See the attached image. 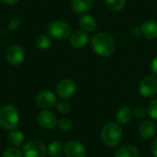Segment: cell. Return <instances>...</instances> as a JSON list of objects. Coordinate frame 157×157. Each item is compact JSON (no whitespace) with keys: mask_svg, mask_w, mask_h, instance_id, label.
I'll return each instance as SVG.
<instances>
[{"mask_svg":"<svg viewBox=\"0 0 157 157\" xmlns=\"http://www.w3.org/2000/svg\"><path fill=\"white\" fill-rule=\"evenodd\" d=\"M20 24H21V18L19 17L16 16V17H12L11 20L9 21V23H8V29L10 31H15V30H17L19 28Z\"/></svg>","mask_w":157,"mask_h":157,"instance_id":"27","label":"cell"},{"mask_svg":"<svg viewBox=\"0 0 157 157\" xmlns=\"http://www.w3.org/2000/svg\"><path fill=\"white\" fill-rule=\"evenodd\" d=\"M3 157H23V154L17 147L12 146L4 152Z\"/></svg>","mask_w":157,"mask_h":157,"instance_id":"26","label":"cell"},{"mask_svg":"<svg viewBox=\"0 0 157 157\" xmlns=\"http://www.w3.org/2000/svg\"><path fill=\"white\" fill-rule=\"evenodd\" d=\"M19 0H0V2H2L3 4L6 5V6H12L15 5L18 2Z\"/></svg>","mask_w":157,"mask_h":157,"instance_id":"32","label":"cell"},{"mask_svg":"<svg viewBox=\"0 0 157 157\" xmlns=\"http://www.w3.org/2000/svg\"><path fill=\"white\" fill-rule=\"evenodd\" d=\"M46 153L47 149L44 144L37 140L28 142L24 145L22 151L24 157H44Z\"/></svg>","mask_w":157,"mask_h":157,"instance_id":"7","label":"cell"},{"mask_svg":"<svg viewBox=\"0 0 157 157\" xmlns=\"http://www.w3.org/2000/svg\"><path fill=\"white\" fill-rule=\"evenodd\" d=\"M36 104L42 109H49L57 103V96L50 90H42L38 93L35 98Z\"/></svg>","mask_w":157,"mask_h":157,"instance_id":"9","label":"cell"},{"mask_svg":"<svg viewBox=\"0 0 157 157\" xmlns=\"http://www.w3.org/2000/svg\"><path fill=\"white\" fill-rule=\"evenodd\" d=\"M52 45V38L48 34H40L35 40V46L39 50H47Z\"/></svg>","mask_w":157,"mask_h":157,"instance_id":"21","label":"cell"},{"mask_svg":"<svg viewBox=\"0 0 157 157\" xmlns=\"http://www.w3.org/2000/svg\"><path fill=\"white\" fill-rule=\"evenodd\" d=\"M147 114L152 120H157V98L151 101L148 105Z\"/></svg>","mask_w":157,"mask_h":157,"instance_id":"25","label":"cell"},{"mask_svg":"<svg viewBox=\"0 0 157 157\" xmlns=\"http://www.w3.org/2000/svg\"><path fill=\"white\" fill-rule=\"evenodd\" d=\"M5 58L10 65L17 66V65L21 64L25 60L24 49L17 44L10 45L6 50Z\"/></svg>","mask_w":157,"mask_h":157,"instance_id":"6","label":"cell"},{"mask_svg":"<svg viewBox=\"0 0 157 157\" xmlns=\"http://www.w3.org/2000/svg\"><path fill=\"white\" fill-rule=\"evenodd\" d=\"M91 46L96 54L101 57H109L115 51V40L110 34L99 32L92 37Z\"/></svg>","mask_w":157,"mask_h":157,"instance_id":"1","label":"cell"},{"mask_svg":"<svg viewBox=\"0 0 157 157\" xmlns=\"http://www.w3.org/2000/svg\"><path fill=\"white\" fill-rule=\"evenodd\" d=\"M132 117H133V111L132 110V109L128 106H124L118 109V111L116 112L115 119L117 123H119L121 126L130 123Z\"/></svg>","mask_w":157,"mask_h":157,"instance_id":"14","label":"cell"},{"mask_svg":"<svg viewBox=\"0 0 157 157\" xmlns=\"http://www.w3.org/2000/svg\"><path fill=\"white\" fill-rule=\"evenodd\" d=\"M106 6L113 10V11H120L124 8L126 5V0H104Z\"/></svg>","mask_w":157,"mask_h":157,"instance_id":"22","label":"cell"},{"mask_svg":"<svg viewBox=\"0 0 157 157\" xmlns=\"http://www.w3.org/2000/svg\"><path fill=\"white\" fill-rule=\"evenodd\" d=\"M151 153L154 157H157V138L155 139V141L153 142L152 145H151Z\"/></svg>","mask_w":157,"mask_h":157,"instance_id":"29","label":"cell"},{"mask_svg":"<svg viewBox=\"0 0 157 157\" xmlns=\"http://www.w3.org/2000/svg\"><path fill=\"white\" fill-rule=\"evenodd\" d=\"M38 122L45 130H53L57 126L58 121L52 111L43 109L38 115Z\"/></svg>","mask_w":157,"mask_h":157,"instance_id":"11","label":"cell"},{"mask_svg":"<svg viewBox=\"0 0 157 157\" xmlns=\"http://www.w3.org/2000/svg\"><path fill=\"white\" fill-rule=\"evenodd\" d=\"M139 92L145 98H152L157 95V76L147 75L139 85Z\"/></svg>","mask_w":157,"mask_h":157,"instance_id":"5","label":"cell"},{"mask_svg":"<svg viewBox=\"0 0 157 157\" xmlns=\"http://www.w3.org/2000/svg\"><path fill=\"white\" fill-rule=\"evenodd\" d=\"M142 35L148 40H155L157 39V22L155 20H147L145 21L142 27Z\"/></svg>","mask_w":157,"mask_h":157,"instance_id":"15","label":"cell"},{"mask_svg":"<svg viewBox=\"0 0 157 157\" xmlns=\"http://www.w3.org/2000/svg\"><path fill=\"white\" fill-rule=\"evenodd\" d=\"M63 153L66 157H86V149L82 143L76 140L68 141L63 146Z\"/></svg>","mask_w":157,"mask_h":157,"instance_id":"10","label":"cell"},{"mask_svg":"<svg viewBox=\"0 0 157 157\" xmlns=\"http://www.w3.org/2000/svg\"><path fill=\"white\" fill-rule=\"evenodd\" d=\"M76 91V84L72 78H64L56 86V95L62 99H68Z\"/></svg>","mask_w":157,"mask_h":157,"instance_id":"8","label":"cell"},{"mask_svg":"<svg viewBox=\"0 0 157 157\" xmlns=\"http://www.w3.org/2000/svg\"><path fill=\"white\" fill-rule=\"evenodd\" d=\"M132 35L136 38H139L142 36V30H141V28H138V27H135L133 28L132 29Z\"/></svg>","mask_w":157,"mask_h":157,"instance_id":"31","label":"cell"},{"mask_svg":"<svg viewBox=\"0 0 157 157\" xmlns=\"http://www.w3.org/2000/svg\"><path fill=\"white\" fill-rule=\"evenodd\" d=\"M55 106H56V109L62 114H67L71 110V106H70L69 102H67L65 99L57 101Z\"/></svg>","mask_w":157,"mask_h":157,"instance_id":"24","label":"cell"},{"mask_svg":"<svg viewBox=\"0 0 157 157\" xmlns=\"http://www.w3.org/2000/svg\"><path fill=\"white\" fill-rule=\"evenodd\" d=\"M8 142L14 147H18L24 143V134L18 130H11L8 133Z\"/></svg>","mask_w":157,"mask_h":157,"instance_id":"19","label":"cell"},{"mask_svg":"<svg viewBox=\"0 0 157 157\" xmlns=\"http://www.w3.org/2000/svg\"><path fill=\"white\" fill-rule=\"evenodd\" d=\"M47 32L52 39L57 40H64L70 38L72 29L67 22L57 19L52 21L49 24L47 28Z\"/></svg>","mask_w":157,"mask_h":157,"instance_id":"4","label":"cell"},{"mask_svg":"<svg viewBox=\"0 0 157 157\" xmlns=\"http://www.w3.org/2000/svg\"><path fill=\"white\" fill-rule=\"evenodd\" d=\"M57 126H58L59 130L62 132H69L73 127V122L70 119L63 118L58 121Z\"/></svg>","mask_w":157,"mask_h":157,"instance_id":"23","label":"cell"},{"mask_svg":"<svg viewBox=\"0 0 157 157\" xmlns=\"http://www.w3.org/2000/svg\"><path fill=\"white\" fill-rule=\"evenodd\" d=\"M122 129L117 122H109L105 124L100 132L103 144L109 147L117 146L122 139Z\"/></svg>","mask_w":157,"mask_h":157,"instance_id":"2","label":"cell"},{"mask_svg":"<svg viewBox=\"0 0 157 157\" xmlns=\"http://www.w3.org/2000/svg\"><path fill=\"white\" fill-rule=\"evenodd\" d=\"M63 152V146L61 142L59 141H53L52 142L48 147H47V153L49 156L51 157H59Z\"/></svg>","mask_w":157,"mask_h":157,"instance_id":"20","label":"cell"},{"mask_svg":"<svg viewBox=\"0 0 157 157\" xmlns=\"http://www.w3.org/2000/svg\"><path fill=\"white\" fill-rule=\"evenodd\" d=\"M89 42V36L84 30L75 31L70 36V43L74 48L81 49L86 47Z\"/></svg>","mask_w":157,"mask_h":157,"instance_id":"13","label":"cell"},{"mask_svg":"<svg viewBox=\"0 0 157 157\" xmlns=\"http://www.w3.org/2000/svg\"><path fill=\"white\" fill-rule=\"evenodd\" d=\"M156 123L153 121L152 120H146L140 124L139 133L143 139H145V140L153 139L156 135Z\"/></svg>","mask_w":157,"mask_h":157,"instance_id":"12","label":"cell"},{"mask_svg":"<svg viewBox=\"0 0 157 157\" xmlns=\"http://www.w3.org/2000/svg\"><path fill=\"white\" fill-rule=\"evenodd\" d=\"M93 6L92 0H72V8L78 15H85Z\"/></svg>","mask_w":157,"mask_h":157,"instance_id":"18","label":"cell"},{"mask_svg":"<svg viewBox=\"0 0 157 157\" xmlns=\"http://www.w3.org/2000/svg\"><path fill=\"white\" fill-rule=\"evenodd\" d=\"M78 25L81 29L86 32H92L98 27V23L95 17L89 15H82L78 19Z\"/></svg>","mask_w":157,"mask_h":157,"instance_id":"16","label":"cell"},{"mask_svg":"<svg viewBox=\"0 0 157 157\" xmlns=\"http://www.w3.org/2000/svg\"><path fill=\"white\" fill-rule=\"evenodd\" d=\"M147 115H148V114H147V109H145L144 107L139 106V107L135 108L134 110H133V116H134L136 119H138V120H143V119H144Z\"/></svg>","mask_w":157,"mask_h":157,"instance_id":"28","label":"cell"},{"mask_svg":"<svg viewBox=\"0 0 157 157\" xmlns=\"http://www.w3.org/2000/svg\"><path fill=\"white\" fill-rule=\"evenodd\" d=\"M151 69L153 74L157 76V55L154 58V60L152 61V64H151Z\"/></svg>","mask_w":157,"mask_h":157,"instance_id":"30","label":"cell"},{"mask_svg":"<svg viewBox=\"0 0 157 157\" xmlns=\"http://www.w3.org/2000/svg\"><path fill=\"white\" fill-rule=\"evenodd\" d=\"M20 116L17 109L13 105H5L0 109V126L7 131L17 128Z\"/></svg>","mask_w":157,"mask_h":157,"instance_id":"3","label":"cell"},{"mask_svg":"<svg viewBox=\"0 0 157 157\" xmlns=\"http://www.w3.org/2000/svg\"><path fill=\"white\" fill-rule=\"evenodd\" d=\"M140 152L137 147L132 144H124L119 147L115 154L114 157H139Z\"/></svg>","mask_w":157,"mask_h":157,"instance_id":"17","label":"cell"}]
</instances>
